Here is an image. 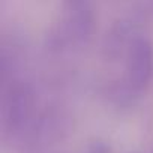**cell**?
Here are the masks:
<instances>
[{
	"label": "cell",
	"mask_w": 153,
	"mask_h": 153,
	"mask_svg": "<svg viewBox=\"0 0 153 153\" xmlns=\"http://www.w3.org/2000/svg\"><path fill=\"white\" fill-rule=\"evenodd\" d=\"M89 153H108V152H107V149L104 146H95L93 149H90Z\"/></svg>",
	"instance_id": "obj_1"
}]
</instances>
